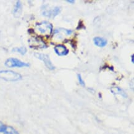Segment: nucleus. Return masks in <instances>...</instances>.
I'll return each instance as SVG.
<instances>
[{"label":"nucleus","instance_id":"f257e3e1","mask_svg":"<svg viewBox=\"0 0 134 134\" xmlns=\"http://www.w3.org/2000/svg\"><path fill=\"white\" fill-rule=\"evenodd\" d=\"M0 79L6 82H17L22 79V75L19 73L10 70L0 71Z\"/></svg>","mask_w":134,"mask_h":134},{"label":"nucleus","instance_id":"f03ea898","mask_svg":"<svg viewBox=\"0 0 134 134\" xmlns=\"http://www.w3.org/2000/svg\"><path fill=\"white\" fill-rule=\"evenodd\" d=\"M35 27L39 33L44 35L48 36L52 33L53 25L48 21H43L42 22L36 23Z\"/></svg>","mask_w":134,"mask_h":134},{"label":"nucleus","instance_id":"39448f33","mask_svg":"<svg viewBox=\"0 0 134 134\" xmlns=\"http://www.w3.org/2000/svg\"><path fill=\"white\" fill-rule=\"evenodd\" d=\"M34 56H35L37 59L42 61L48 69L53 71V70H54L56 69L54 65L53 64L51 60H50V57L48 55H47V54H42V53H36L34 54Z\"/></svg>","mask_w":134,"mask_h":134},{"label":"nucleus","instance_id":"f3484780","mask_svg":"<svg viewBox=\"0 0 134 134\" xmlns=\"http://www.w3.org/2000/svg\"><path fill=\"white\" fill-rule=\"evenodd\" d=\"M133 56L134 55L133 54H132V56H131V61H132V63H134V59H133Z\"/></svg>","mask_w":134,"mask_h":134},{"label":"nucleus","instance_id":"ddd939ff","mask_svg":"<svg viewBox=\"0 0 134 134\" xmlns=\"http://www.w3.org/2000/svg\"><path fill=\"white\" fill-rule=\"evenodd\" d=\"M4 134H19V133L16 129H14L13 127L7 126L6 129L4 132Z\"/></svg>","mask_w":134,"mask_h":134},{"label":"nucleus","instance_id":"20e7f679","mask_svg":"<svg viewBox=\"0 0 134 134\" xmlns=\"http://www.w3.org/2000/svg\"><path fill=\"white\" fill-rule=\"evenodd\" d=\"M61 7L56 6L53 7V9H48L46 6H45V7H43L42 14L44 16L47 17L48 18L53 19L56 16H57L61 13Z\"/></svg>","mask_w":134,"mask_h":134},{"label":"nucleus","instance_id":"6e6552de","mask_svg":"<svg viewBox=\"0 0 134 134\" xmlns=\"http://www.w3.org/2000/svg\"><path fill=\"white\" fill-rule=\"evenodd\" d=\"M54 51L59 56H65L69 53V50L63 45H58L54 48Z\"/></svg>","mask_w":134,"mask_h":134},{"label":"nucleus","instance_id":"9b49d317","mask_svg":"<svg viewBox=\"0 0 134 134\" xmlns=\"http://www.w3.org/2000/svg\"><path fill=\"white\" fill-rule=\"evenodd\" d=\"M111 91L112 93L116 94V95H120L122 97H124V98H127V93L122 88L118 87H112L111 88Z\"/></svg>","mask_w":134,"mask_h":134},{"label":"nucleus","instance_id":"9d476101","mask_svg":"<svg viewBox=\"0 0 134 134\" xmlns=\"http://www.w3.org/2000/svg\"><path fill=\"white\" fill-rule=\"evenodd\" d=\"M93 42L96 46L100 47V48L104 47L107 45V40L104 38L100 37V36H96L94 38Z\"/></svg>","mask_w":134,"mask_h":134},{"label":"nucleus","instance_id":"2eb2a0df","mask_svg":"<svg viewBox=\"0 0 134 134\" xmlns=\"http://www.w3.org/2000/svg\"><path fill=\"white\" fill-rule=\"evenodd\" d=\"M77 78H78V80L79 82V83H80V84L82 86L85 87V83L84 81H83V79H82V76H81V75H80V74H78V75H77Z\"/></svg>","mask_w":134,"mask_h":134},{"label":"nucleus","instance_id":"1a4fd4ad","mask_svg":"<svg viewBox=\"0 0 134 134\" xmlns=\"http://www.w3.org/2000/svg\"><path fill=\"white\" fill-rule=\"evenodd\" d=\"M22 11V4L20 1H17L13 10L14 16L16 18H19L21 16Z\"/></svg>","mask_w":134,"mask_h":134},{"label":"nucleus","instance_id":"f8f14e48","mask_svg":"<svg viewBox=\"0 0 134 134\" xmlns=\"http://www.w3.org/2000/svg\"><path fill=\"white\" fill-rule=\"evenodd\" d=\"M12 51L13 52H16L21 54V55H25L26 54L27 50L25 47L22 46V47H16V48H14Z\"/></svg>","mask_w":134,"mask_h":134},{"label":"nucleus","instance_id":"7ed1b4c3","mask_svg":"<svg viewBox=\"0 0 134 134\" xmlns=\"http://www.w3.org/2000/svg\"><path fill=\"white\" fill-rule=\"evenodd\" d=\"M4 65L7 68H24V67H29L30 64L19 60L17 58H10L5 61Z\"/></svg>","mask_w":134,"mask_h":134},{"label":"nucleus","instance_id":"4468645a","mask_svg":"<svg viewBox=\"0 0 134 134\" xmlns=\"http://www.w3.org/2000/svg\"><path fill=\"white\" fill-rule=\"evenodd\" d=\"M7 126H6L5 124H3L1 121H0V132L1 133H4V131L6 129Z\"/></svg>","mask_w":134,"mask_h":134},{"label":"nucleus","instance_id":"423d86ee","mask_svg":"<svg viewBox=\"0 0 134 134\" xmlns=\"http://www.w3.org/2000/svg\"><path fill=\"white\" fill-rule=\"evenodd\" d=\"M72 30L64 28H59L56 29L54 32V38L57 40H61L65 36H70L72 34Z\"/></svg>","mask_w":134,"mask_h":134},{"label":"nucleus","instance_id":"0eeeda50","mask_svg":"<svg viewBox=\"0 0 134 134\" xmlns=\"http://www.w3.org/2000/svg\"><path fill=\"white\" fill-rule=\"evenodd\" d=\"M28 43L30 47L32 48L42 49V48H46L47 47L45 42L42 39L37 37H32L28 40Z\"/></svg>","mask_w":134,"mask_h":134},{"label":"nucleus","instance_id":"dca6fc26","mask_svg":"<svg viewBox=\"0 0 134 134\" xmlns=\"http://www.w3.org/2000/svg\"><path fill=\"white\" fill-rule=\"evenodd\" d=\"M66 2L69 3L70 4H74L75 3V1L74 0H66Z\"/></svg>","mask_w":134,"mask_h":134}]
</instances>
